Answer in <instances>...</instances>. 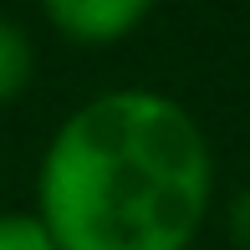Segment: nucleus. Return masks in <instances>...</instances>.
I'll return each mask as SVG.
<instances>
[{"label":"nucleus","instance_id":"f257e3e1","mask_svg":"<svg viewBox=\"0 0 250 250\" xmlns=\"http://www.w3.org/2000/svg\"><path fill=\"white\" fill-rule=\"evenodd\" d=\"M209 199V138L184 102L153 87L72 107L36 168V220L56 250H189Z\"/></svg>","mask_w":250,"mask_h":250},{"label":"nucleus","instance_id":"f03ea898","mask_svg":"<svg viewBox=\"0 0 250 250\" xmlns=\"http://www.w3.org/2000/svg\"><path fill=\"white\" fill-rule=\"evenodd\" d=\"M153 16L148 0H46V21L72 46H118Z\"/></svg>","mask_w":250,"mask_h":250},{"label":"nucleus","instance_id":"7ed1b4c3","mask_svg":"<svg viewBox=\"0 0 250 250\" xmlns=\"http://www.w3.org/2000/svg\"><path fill=\"white\" fill-rule=\"evenodd\" d=\"M36 77V46L21 21L0 16V102H16Z\"/></svg>","mask_w":250,"mask_h":250},{"label":"nucleus","instance_id":"20e7f679","mask_svg":"<svg viewBox=\"0 0 250 250\" xmlns=\"http://www.w3.org/2000/svg\"><path fill=\"white\" fill-rule=\"evenodd\" d=\"M0 250H56V240L36 220V209H5L0 214Z\"/></svg>","mask_w":250,"mask_h":250},{"label":"nucleus","instance_id":"39448f33","mask_svg":"<svg viewBox=\"0 0 250 250\" xmlns=\"http://www.w3.org/2000/svg\"><path fill=\"white\" fill-rule=\"evenodd\" d=\"M225 230H230V240L240 245V250H250V184L230 199V209H225Z\"/></svg>","mask_w":250,"mask_h":250}]
</instances>
